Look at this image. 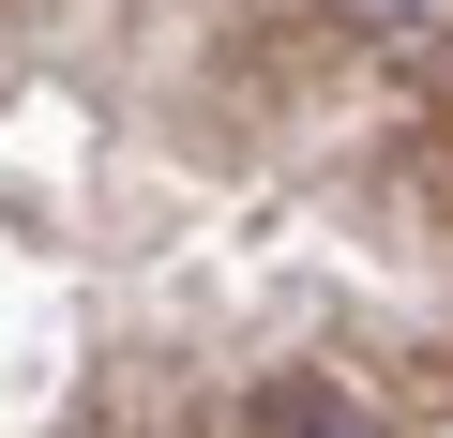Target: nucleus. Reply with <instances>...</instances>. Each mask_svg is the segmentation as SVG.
Masks as SVG:
<instances>
[{
    "label": "nucleus",
    "mask_w": 453,
    "mask_h": 438,
    "mask_svg": "<svg viewBox=\"0 0 453 438\" xmlns=\"http://www.w3.org/2000/svg\"><path fill=\"white\" fill-rule=\"evenodd\" d=\"M211 438H378V408H363V393H333V378H257Z\"/></svg>",
    "instance_id": "obj_1"
},
{
    "label": "nucleus",
    "mask_w": 453,
    "mask_h": 438,
    "mask_svg": "<svg viewBox=\"0 0 453 438\" xmlns=\"http://www.w3.org/2000/svg\"><path fill=\"white\" fill-rule=\"evenodd\" d=\"M438 136H453V61H438Z\"/></svg>",
    "instance_id": "obj_2"
}]
</instances>
